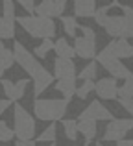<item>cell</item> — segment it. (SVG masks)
I'll return each instance as SVG.
<instances>
[{
    "mask_svg": "<svg viewBox=\"0 0 133 146\" xmlns=\"http://www.w3.org/2000/svg\"><path fill=\"white\" fill-rule=\"evenodd\" d=\"M68 102L67 98H37L33 102V115L44 122H59L67 115Z\"/></svg>",
    "mask_w": 133,
    "mask_h": 146,
    "instance_id": "obj_1",
    "label": "cell"
},
{
    "mask_svg": "<svg viewBox=\"0 0 133 146\" xmlns=\"http://www.w3.org/2000/svg\"><path fill=\"white\" fill-rule=\"evenodd\" d=\"M17 22L30 33L32 37L39 39H52L56 37V22L50 17H41V15H24L19 17Z\"/></svg>",
    "mask_w": 133,
    "mask_h": 146,
    "instance_id": "obj_2",
    "label": "cell"
},
{
    "mask_svg": "<svg viewBox=\"0 0 133 146\" xmlns=\"http://www.w3.org/2000/svg\"><path fill=\"white\" fill-rule=\"evenodd\" d=\"M13 129H15L17 139L30 141V139L35 137V120H33L32 115L17 102H15V107H13Z\"/></svg>",
    "mask_w": 133,
    "mask_h": 146,
    "instance_id": "obj_3",
    "label": "cell"
},
{
    "mask_svg": "<svg viewBox=\"0 0 133 146\" xmlns=\"http://www.w3.org/2000/svg\"><path fill=\"white\" fill-rule=\"evenodd\" d=\"M13 54H15V61L22 67V70L28 72L32 80L39 78V76H43L46 72V68L37 61L35 54H32L28 48H24L22 43H19V41H15V44H13Z\"/></svg>",
    "mask_w": 133,
    "mask_h": 146,
    "instance_id": "obj_4",
    "label": "cell"
},
{
    "mask_svg": "<svg viewBox=\"0 0 133 146\" xmlns=\"http://www.w3.org/2000/svg\"><path fill=\"white\" fill-rule=\"evenodd\" d=\"M96 61L113 76V78H116V80H126L128 76H131V70H130V68H126V65H124L107 46L96 54Z\"/></svg>",
    "mask_w": 133,
    "mask_h": 146,
    "instance_id": "obj_5",
    "label": "cell"
},
{
    "mask_svg": "<svg viewBox=\"0 0 133 146\" xmlns=\"http://www.w3.org/2000/svg\"><path fill=\"white\" fill-rule=\"evenodd\" d=\"M133 129V118H113L104 129V141H122L128 131Z\"/></svg>",
    "mask_w": 133,
    "mask_h": 146,
    "instance_id": "obj_6",
    "label": "cell"
},
{
    "mask_svg": "<svg viewBox=\"0 0 133 146\" xmlns=\"http://www.w3.org/2000/svg\"><path fill=\"white\" fill-rule=\"evenodd\" d=\"M85 118H93V120H107L109 122V120H113L115 117H113V113L102 102L94 100V102H91L89 106L78 115V120H85Z\"/></svg>",
    "mask_w": 133,
    "mask_h": 146,
    "instance_id": "obj_7",
    "label": "cell"
},
{
    "mask_svg": "<svg viewBox=\"0 0 133 146\" xmlns=\"http://www.w3.org/2000/svg\"><path fill=\"white\" fill-rule=\"evenodd\" d=\"M118 83H116V78H102L96 82V94L98 98L102 100H115L118 98Z\"/></svg>",
    "mask_w": 133,
    "mask_h": 146,
    "instance_id": "obj_8",
    "label": "cell"
},
{
    "mask_svg": "<svg viewBox=\"0 0 133 146\" xmlns=\"http://www.w3.org/2000/svg\"><path fill=\"white\" fill-rule=\"evenodd\" d=\"M102 28L105 30V33L109 37H115V39L124 37L126 39V19H124V15H120V17H116V15L107 17Z\"/></svg>",
    "mask_w": 133,
    "mask_h": 146,
    "instance_id": "obj_9",
    "label": "cell"
},
{
    "mask_svg": "<svg viewBox=\"0 0 133 146\" xmlns=\"http://www.w3.org/2000/svg\"><path fill=\"white\" fill-rule=\"evenodd\" d=\"M74 48H76V54H78L79 57H83V59H93V57H96V39H93V37H87V35L76 37Z\"/></svg>",
    "mask_w": 133,
    "mask_h": 146,
    "instance_id": "obj_10",
    "label": "cell"
},
{
    "mask_svg": "<svg viewBox=\"0 0 133 146\" xmlns=\"http://www.w3.org/2000/svg\"><path fill=\"white\" fill-rule=\"evenodd\" d=\"M54 76L58 80L61 78H76V65L72 57H56L54 61Z\"/></svg>",
    "mask_w": 133,
    "mask_h": 146,
    "instance_id": "obj_11",
    "label": "cell"
},
{
    "mask_svg": "<svg viewBox=\"0 0 133 146\" xmlns=\"http://www.w3.org/2000/svg\"><path fill=\"white\" fill-rule=\"evenodd\" d=\"M96 13V0H74V17L91 19Z\"/></svg>",
    "mask_w": 133,
    "mask_h": 146,
    "instance_id": "obj_12",
    "label": "cell"
},
{
    "mask_svg": "<svg viewBox=\"0 0 133 146\" xmlns=\"http://www.w3.org/2000/svg\"><path fill=\"white\" fill-rule=\"evenodd\" d=\"M107 48L111 50L118 59H124V57H131L133 56V44H130L124 37H120V39H116V41H111V43L107 44Z\"/></svg>",
    "mask_w": 133,
    "mask_h": 146,
    "instance_id": "obj_13",
    "label": "cell"
},
{
    "mask_svg": "<svg viewBox=\"0 0 133 146\" xmlns=\"http://www.w3.org/2000/svg\"><path fill=\"white\" fill-rule=\"evenodd\" d=\"M56 91H59V93L63 94V98L70 100L72 96L76 94V91H78V85H76V78H61L56 82Z\"/></svg>",
    "mask_w": 133,
    "mask_h": 146,
    "instance_id": "obj_14",
    "label": "cell"
},
{
    "mask_svg": "<svg viewBox=\"0 0 133 146\" xmlns=\"http://www.w3.org/2000/svg\"><path fill=\"white\" fill-rule=\"evenodd\" d=\"M96 122L98 120H93V118H85V120H78V129L79 133H81L83 137H85V141H93L94 137H96Z\"/></svg>",
    "mask_w": 133,
    "mask_h": 146,
    "instance_id": "obj_15",
    "label": "cell"
},
{
    "mask_svg": "<svg viewBox=\"0 0 133 146\" xmlns=\"http://www.w3.org/2000/svg\"><path fill=\"white\" fill-rule=\"evenodd\" d=\"M54 78L56 76H52L50 72H44L43 76H39V78H35L33 80V94H35V96H39V94H43L44 91L48 89V87L52 85V83H54Z\"/></svg>",
    "mask_w": 133,
    "mask_h": 146,
    "instance_id": "obj_16",
    "label": "cell"
},
{
    "mask_svg": "<svg viewBox=\"0 0 133 146\" xmlns=\"http://www.w3.org/2000/svg\"><path fill=\"white\" fill-rule=\"evenodd\" d=\"M54 52H56V56H59V57H74V56H78V54H76V48L72 46V44L67 43L65 37H59V39H56Z\"/></svg>",
    "mask_w": 133,
    "mask_h": 146,
    "instance_id": "obj_17",
    "label": "cell"
},
{
    "mask_svg": "<svg viewBox=\"0 0 133 146\" xmlns=\"http://www.w3.org/2000/svg\"><path fill=\"white\" fill-rule=\"evenodd\" d=\"M35 13L41 15V17L56 19L58 17V13H56V2L54 0H41V2L35 6Z\"/></svg>",
    "mask_w": 133,
    "mask_h": 146,
    "instance_id": "obj_18",
    "label": "cell"
},
{
    "mask_svg": "<svg viewBox=\"0 0 133 146\" xmlns=\"http://www.w3.org/2000/svg\"><path fill=\"white\" fill-rule=\"evenodd\" d=\"M13 63H17V61H15V54H13V50L4 48V52L0 54V80H2L4 72H6L7 68L13 67Z\"/></svg>",
    "mask_w": 133,
    "mask_h": 146,
    "instance_id": "obj_19",
    "label": "cell"
},
{
    "mask_svg": "<svg viewBox=\"0 0 133 146\" xmlns=\"http://www.w3.org/2000/svg\"><path fill=\"white\" fill-rule=\"evenodd\" d=\"M0 39H15V21L0 17Z\"/></svg>",
    "mask_w": 133,
    "mask_h": 146,
    "instance_id": "obj_20",
    "label": "cell"
},
{
    "mask_svg": "<svg viewBox=\"0 0 133 146\" xmlns=\"http://www.w3.org/2000/svg\"><path fill=\"white\" fill-rule=\"evenodd\" d=\"M61 124H63V131H65V137H67L68 141H76V139H78V133H79V129H78V120L63 118Z\"/></svg>",
    "mask_w": 133,
    "mask_h": 146,
    "instance_id": "obj_21",
    "label": "cell"
},
{
    "mask_svg": "<svg viewBox=\"0 0 133 146\" xmlns=\"http://www.w3.org/2000/svg\"><path fill=\"white\" fill-rule=\"evenodd\" d=\"M59 19H61V24H63V32L68 37H76V30L79 28L78 22H76V17H72V15H61Z\"/></svg>",
    "mask_w": 133,
    "mask_h": 146,
    "instance_id": "obj_22",
    "label": "cell"
},
{
    "mask_svg": "<svg viewBox=\"0 0 133 146\" xmlns=\"http://www.w3.org/2000/svg\"><path fill=\"white\" fill-rule=\"evenodd\" d=\"M0 83H2V91L4 94H6L9 100H13V102H17V100H21V94H19V89H17V83L9 82V80H0Z\"/></svg>",
    "mask_w": 133,
    "mask_h": 146,
    "instance_id": "obj_23",
    "label": "cell"
},
{
    "mask_svg": "<svg viewBox=\"0 0 133 146\" xmlns=\"http://www.w3.org/2000/svg\"><path fill=\"white\" fill-rule=\"evenodd\" d=\"M96 89V83L93 82V80H83L81 85H78V91H76V96H78L79 100H87V96H89L93 91Z\"/></svg>",
    "mask_w": 133,
    "mask_h": 146,
    "instance_id": "obj_24",
    "label": "cell"
},
{
    "mask_svg": "<svg viewBox=\"0 0 133 146\" xmlns=\"http://www.w3.org/2000/svg\"><path fill=\"white\" fill-rule=\"evenodd\" d=\"M122 7V15L126 19V39L133 37V7L131 6H120Z\"/></svg>",
    "mask_w": 133,
    "mask_h": 146,
    "instance_id": "obj_25",
    "label": "cell"
},
{
    "mask_svg": "<svg viewBox=\"0 0 133 146\" xmlns=\"http://www.w3.org/2000/svg\"><path fill=\"white\" fill-rule=\"evenodd\" d=\"M54 44H56V41H52V39H43V43H41L39 46L33 50V54L37 56V59H43V57H46V54L50 52L52 48H54Z\"/></svg>",
    "mask_w": 133,
    "mask_h": 146,
    "instance_id": "obj_26",
    "label": "cell"
},
{
    "mask_svg": "<svg viewBox=\"0 0 133 146\" xmlns=\"http://www.w3.org/2000/svg\"><path fill=\"white\" fill-rule=\"evenodd\" d=\"M15 137H17L15 135V129L9 128L7 122L0 120V143H9V141H13Z\"/></svg>",
    "mask_w": 133,
    "mask_h": 146,
    "instance_id": "obj_27",
    "label": "cell"
},
{
    "mask_svg": "<svg viewBox=\"0 0 133 146\" xmlns=\"http://www.w3.org/2000/svg\"><path fill=\"white\" fill-rule=\"evenodd\" d=\"M54 141H56V124L52 122V124L46 126V128L43 129V133L37 137V143H54Z\"/></svg>",
    "mask_w": 133,
    "mask_h": 146,
    "instance_id": "obj_28",
    "label": "cell"
},
{
    "mask_svg": "<svg viewBox=\"0 0 133 146\" xmlns=\"http://www.w3.org/2000/svg\"><path fill=\"white\" fill-rule=\"evenodd\" d=\"M2 11H4L2 17H6L7 21L17 22V17H15V2L13 0H2Z\"/></svg>",
    "mask_w": 133,
    "mask_h": 146,
    "instance_id": "obj_29",
    "label": "cell"
},
{
    "mask_svg": "<svg viewBox=\"0 0 133 146\" xmlns=\"http://www.w3.org/2000/svg\"><path fill=\"white\" fill-rule=\"evenodd\" d=\"M94 76H96V61H91L89 65H85V67L81 68V72H79V80H94Z\"/></svg>",
    "mask_w": 133,
    "mask_h": 146,
    "instance_id": "obj_30",
    "label": "cell"
},
{
    "mask_svg": "<svg viewBox=\"0 0 133 146\" xmlns=\"http://www.w3.org/2000/svg\"><path fill=\"white\" fill-rule=\"evenodd\" d=\"M118 96H133V74L124 80V83L118 87Z\"/></svg>",
    "mask_w": 133,
    "mask_h": 146,
    "instance_id": "obj_31",
    "label": "cell"
},
{
    "mask_svg": "<svg viewBox=\"0 0 133 146\" xmlns=\"http://www.w3.org/2000/svg\"><path fill=\"white\" fill-rule=\"evenodd\" d=\"M118 104L122 106V109L133 115V96H118Z\"/></svg>",
    "mask_w": 133,
    "mask_h": 146,
    "instance_id": "obj_32",
    "label": "cell"
},
{
    "mask_svg": "<svg viewBox=\"0 0 133 146\" xmlns=\"http://www.w3.org/2000/svg\"><path fill=\"white\" fill-rule=\"evenodd\" d=\"M17 2L21 4L28 13H33V11H35V2H33V0H17Z\"/></svg>",
    "mask_w": 133,
    "mask_h": 146,
    "instance_id": "obj_33",
    "label": "cell"
},
{
    "mask_svg": "<svg viewBox=\"0 0 133 146\" xmlns=\"http://www.w3.org/2000/svg\"><path fill=\"white\" fill-rule=\"evenodd\" d=\"M54 2H56V13H58V17H61L63 11H65L67 0H54Z\"/></svg>",
    "mask_w": 133,
    "mask_h": 146,
    "instance_id": "obj_34",
    "label": "cell"
},
{
    "mask_svg": "<svg viewBox=\"0 0 133 146\" xmlns=\"http://www.w3.org/2000/svg\"><path fill=\"white\" fill-rule=\"evenodd\" d=\"M79 30H81V33H83V35H87V37H93V39H96V33H94L93 30L89 28V26H79Z\"/></svg>",
    "mask_w": 133,
    "mask_h": 146,
    "instance_id": "obj_35",
    "label": "cell"
},
{
    "mask_svg": "<svg viewBox=\"0 0 133 146\" xmlns=\"http://www.w3.org/2000/svg\"><path fill=\"white\" fill-rule=\"evenodd\" d=\"M15 146H37V141H22V139H17V143H15Z\"/></svg>",
    "mask_w": 133,
    "mask_h": 146,
    "instance_id": "obj_36",
    "label": "cell"
},
{
    "mask_svg": "<svg viewBox=\"0 0 133 146\" xmlns=\"http://www.w3.org/2000/svg\"><path fill=\"white\" fill-rule=\"evenodd\" d=\"M13 104V100H9V98H6V100H0V115L4 113V111L7 109V107Z\"/></svg>",
    "mask_w": 133,
    "mask_h": 146,
    "instance_id": "obj_37",
    "label": "cell"
},
{
    "mask_svg": "<svg viewBox=\"0 0 133 146\" xmlns=\"http://www.w3.org/2000/svg\"><path fill=\"white\" fill-rule=\"evenodd\" d=\"M116 146H133V139H122L116 143Z\"/></svg>",
    "mask_w": 133,
    "mask_h": 146,
    "instance_id": "obj_38",
    "label": "cell"
},
{
    "mask_svg": "<svg viewBox=\"0 0 133 146\" xmlns=\"http://www.w3.org/2000/svg\"><path fill=\"white\" fill-rule=\"evenodd\" d=\"M4 48H6V46H4V43H2V39H0V54H2V52H4Z\"/></svg>",
    "mask_w": 133,
    "mask_h": 146,
    "instance_id": "obj_39",
    "label": "cell"
},
{
    "mask_svg": "<svg viewBox=\"0 0 133 146\" xmlns=\"http://www.w3.org/2000/svg\"><path fill=\"white\" fill-rule=\"evenodd\" d=\"M96 146H104V144H100V143H96Z\"/></svg>",
    "mask_w": 133,
    "mask_h": 146,
    "instance_id": "obj_40",
    "label": "cell"
},
{
    "mask_svg": "<svg viewBox=\"0 0 133 146\" xmlns=\"http://www.w3.org/2000/svg\"><path fill=\"white\" fill-rule=\"evenodd\" d=\"M87 144H89V141H87V143H85V144H83V146H87Z\"/></svg>",
    "mask_w": 133,
    "mask_h": 146,
    "instance_id": "obj_41",
    "label": "cell"
},
{
    "mask_svg": "<svg viewBox=\"0 0 133 146\" xmlns=\"http://www.w3.org/2000/svg\"><path fill=\"white\" fill-rule=\"evenodd\" d=\"M50 146H56V144H54V143H50Z\"/></svg>",
    "mask_w": 133,
    "mask_h": 146,
    "instance_id": "obj_42",
    "label": "cell"
}]
</instances>
